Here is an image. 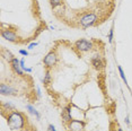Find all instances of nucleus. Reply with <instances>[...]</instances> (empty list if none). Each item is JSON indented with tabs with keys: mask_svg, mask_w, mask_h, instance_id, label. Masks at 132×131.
<instances>
[{
	"mask_svg": "<svg viewBox=\"0 0 132 131\" xmlns=\"http://www.w3.org/2000/svg\"><path fill=\"white\" fill-rule=\"evenodd\" d=\"M117 69H118V72H120L121 78H122V79H123V82L125 83V85H128V80H126V78H125V75H124V71H123L122 67H121V66H118V67H117Z\"/></svg>",
	"mask_w": 132,
	"mask_h": 131,
	"instance_id": "4468645a",
	"label": "nucleus"
},
{
	"mask_svg": "<svg viewBox=\"0 0 132 131\" xmlns=\"http://www.w3.org/2000/svg\"><path fill=\"white\" fill-rule=\"evenodd\" d=\"M91 64L96 70H101L104 68V62L99 57H94L91 58Z\"/></svg>",
	"mask_w": 132,
	"mask_h": 131,
	"instance_id": "1a4fd4ad",
	"label": "nucleus"
},
{
	"mask_svg": "<svg viewBox=\"0 0 132 131\" xmlns=\"http://www.w3.org/2000/svg\"><path fill=\"white\" fill-rule=\"evenodd\" d=\"M68 131H71V130H68Z\"/></svg>",
	"mask_w": 132,
	"mask_h": 131,
	"instance_id": "b1692460",
	"label": "nucleus"
},
{
	"mask_svg": "<svg viewBox=\"0 0 132 131\" xmlns=\"http://www.w3.org/2000/svg\"><path fill=\"white\" fill-rule=\"evenodd\" d=\"M0 93L1 95H17V89L14 87H11L10 85H7V84L2 83L0 85Z\"/></svg>",
	"mask_w": 132,
	"mask_h": 131,
	"instance_id": "39448f33",
	"label": "nucleus"
},
{
	"mask_svg": "<svg viewBox=\"0 0 132 131\" xmlns=\"http://www.w3.org/2000/svg\"><path fill=\"white\" fill-rule=\"evenodd\" d=\"M19 53L22 54V56H24V57H27L28 56V52L26 51V50H19Z\"/></svg>",
	"mask_w": 132,
	"mask_h": 131,
	"instance_id": "a211bd4d",
	"label": "nucleus"
},
{
	"mask_svg": "<svg viewBox=\"0 0 132 131\" xmlns=\"http://www.w3.org/2000/svg\"><path fill=\"white\" fill-rule=\"evenodd\" d=\"M57 62H58V57H57V54H55V52H53V51L49 52L43 59V64L45 66L46 69L53 68L54 66L57 64Z\"/></svg>",
	"mask_w": 132,
	"mask_h": 131,
	"instance_id": "7ed1b4c3",
	"label": "nucleus"
},
{
	"mask_svg": "<svg viewBox=\"0 0 132 131\" xmlns=\"http://www.w3.org/2000/svg\"><path fill=\"white\" fill-rule=\"evenodd\" d=\"M96 22H97V16L94 14V12H89V14L84 15V16L80 18V20H79L80 25L83 26L84 28L90 27V26H93Z\"/></svg>",
	"mask_w": 132,
	"mask_h": 131,
	"instance_id": "f03ea898",
	"label": "nucleus"
},
{
	"mask_svg": "<svg viewBox=\"0 0 132 131\" xmlns=\"http://www.w3.org/2000/svg\"><path fill=\"white\" fill-rule=\"evenodd\" d=\"M36 45H37V43H36V42H33V43H31L30 45H28V49L32 50V49H34V46H36Z\"/></svg>",
	"mask_w": 132,
	"mask_h": 131,
	"instance_id": "aec40b11",
	"label": "nucleus"
},
{
	"mask_svg": "<svg viewBox=\"0 0 132 131\" xmlns=\"http://www.w3.org/2000/svg\"><path fill=\"white\" fill-rule=\"evenodd\" d=\"M10 67H11V69L14 70L15 74H17L18 76H24L23 75V69H22V67H20V61L19 60H17L15 58V59L10 62Z\"/></svg>",
	"mask_w": 132,
	"mask_h": 131,
	"instance_id": "6e6552de",
	"label": "nucleus"
},
{
	"mask_svg": "<svg viewBox=\"0 0 132 131\" xmlns=\"http://www.w3.org/2000/svg\"><path fill=\"white\" fill-rule=\"evenodd\" d=\"M85 128V123L79 120H71L69 123V130L71 131H83Z\"/></svg>",
	"mask_w": 132,
	"mask_h": 131,
	"instance_id": "0eeeda50",
	"label": "nucleus"
},
{
	"mask_svg": "<svg viewBox=\"0 0 132 131\" xmlns=\"http://www.w3.org/2000/svg\"><path fill=\"white\" fill-rule=\"evenodd\" d=\"M37 96L39 97V96H41V90H39V88L37 87Z\"/></svg>",
	"mask_w": 132,
	"mask_h": 131,
	"instance_id": "4be33fe9",
	"label": "nucleus"
},
{
	"mask_svg": "<svg viewBox=\"0 0 132 131\" xmlns=\"http://www.w3.org/2000/svg\"><path fill=\"white\" fill-rule=\"evenodd\" d=\"M125 122H126V124H128V125H130V121H129V116H126V117H125Z\"/></svg>",
	"mask_w": 132,
	"mask_h": 131,
	"instance_id": "412c9836",
	"label": "nucleus"
},
{
	"mask_svg": "<svg viewBox=\"0 0 132 131\" xmlns=\"http://www.w3.org/2000/svg\"><path fill=\"white\" fill-rule=\"evenodd\" d=\"M43 83H44V85H49V84L51 83V75H50L49 70H46L45 76H44V79H43Z\"/></svg>",
	"mask_w": 132,
	"mask_h": 131,
	"instance_id": "ddd939ff",
	"label": "nucleus"
},
{
	"mask_svg": "<svg viewBox=\"0 0 132 131\" xmlns=\"http://www.w3.org/2000/svg\"><path fill=\"white\" fill-rule=\"evenodd\" d=\"M113 36H114V28H111L110 30V33H109V42L110 43H112L113 42Z\"/></svg>",
	"mask_w": 132,
	"mask_h": 131,
	"instance_id": "dca6fc26",
	"label": "nucleus"
},
{
	"mask_svg": "<svg viewBox=\"0 0 132 131\" xmlns=\"http://www.w3.org/2000/svg\"><path fill=\"white\" fill-rule=\"evenodd\" d=\"M61 116H62V120L64 123H70L71 122V111H70V106H67L64 110L62 111L61 113Z\"/></svg>",
	"mask_w": 132,
	"mask_h": 131,
	"instance_id": "9d476101",
	"label": "nucleus"
},
{
	"mask_svg": "<svg viewBox=\"0 0 132 131\" xmlns=\"http://www.w3.org/2000/svg\"><path fill=\"white\" fill-rule=\"evenodd\" d=\"M117 131H123V129H121V128H118V129H117Z\"/></svg>",
	"mask_w": 132,
	"mask_h": 131,
	"instance_id": "5701e85b",
	"label": "nucleus"
},
{
	"mask_svg": "<svg viewBox=\"0 0 132 131\" xmlns=\"http://www.w3.org/2000/svg\"><path fill=\"white\" fill-rule=\"evenodd\" d=\"M20 67H22V69L24 70V71H26L27 68H26V66H25V60H24V59L20 60Z\"/></svg>",
	"mask_w": 132,
	"mask_h": 131,
	"instance_id": "f3484780",
	"label": "nucleus"
},
{
	"mask_svg": "<svg viewBox=\"0 0 132 131\" xmlns=\"http://www.w3.org/2000/svg\"><path fill=\"white\" fill-rule=\"evenodd\" d=\"M8 127L14 131H19L25 127V117L18 111H12L7 115Z\"/></svg>",
	"mask_w": 132,
	"mask_h": 131,
	"instance_id": "f257e3e1",
	"label": "nucleus"
},
{
	"mask_svg": "<svg viewBox=\"0 0 132 131\" xmlns=\"http://www.w3.org/2000/svg\"><path fill=\"white\" fill-rule=\"evenodd\" d=\"M47 131H57V130H55V127L53 124H50L49 127H47Z\"/></svg>",
	"mask_w": 132,
	"mask_h": 131,
	"instance_id": "6ab92c4d",
	"label": "nucleus"
},
{
	"mask_svg": "<svg viewBox=\"0 0 132 131\" xmlns=\"http://www.w3.org/2000/svg\"><path fill=\"white\" fill-rule=\"evenodd\" d=\"M50 2H51V6L53 7V8H55V7L60 6L62 2V0H50Z\"/></svg>",
	"mask_w": 132,
	"mask_h": 131,
	"instance_id": "2eb2a0df",
	"label": "nucleus"
},
{
	"mask_svg": "<svg viewBox=\"0 0 132 131\" xmlns=\"http://www.w3.org/2000/svg\"><path fill=\"white\" fill-rule=\"evenodd\" d=\"M1 56H2V58H4L5 60H6V61L9 62V63L15 59L11 52L8 51V50H6V49H2V50H1Z\"/></svg>",
	"mask_w": 132,
	"mask_h": 131,
	"instance_id": "9b49d317",
	"label": "nucleus"
},
{
	"mask_svg": "<svg viewBox=\"0 0 132 131\" xmlns=\"http://www.w3.org/2000/svg\"><path fill=\"white\" fill-rule=\"evenodd\" d=\"M26 110H27V111L30 112L31 114L35 115V116H36V119H37V120L41 119V114H39L38 112L36 111V109H35V107H34V106H32V105H30V104H28V105H26Z\"/></svg>",
	"mask_w": 132,
	"mask_h": 131,
	"instance_id": "f8f14e48",
	"label": "nucleus"
},
{
	"mask_svg": "<svg viewBox=\"0 0 132 131\" xmlns=\"http://www.w3.org/2000/svg\"><path fill=\"white\" fill-rule=\"evenodd\" d=\"M75 48L77 49L79 52H88L91 50V48H93V43L85 40V38H81V40H78L75 43Z\"/></svg>",
	"mask_w": 132,
	"mask_h": 131,
	"instance_id": "20e7f679",
	"label": "nucleus"
},
{
	"mask_svg": "<svg viewBox=\"0 0 132 131\" xmlns=\"http://www.w3.org/2000/svg\"><path fill=\"white\" fill-rule=\"evenodd\" d=\"M1 36L5 38V40L9 41V42H17L18 40V36L16 35L15 32L10 30H2L1 31Z\"/></svg>",
	"mask_w": 132,
	"mask_h": 131,
	"instance_id": "423d86ee",
	"label": "nucleus"
}]
</instances>
